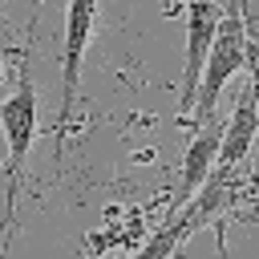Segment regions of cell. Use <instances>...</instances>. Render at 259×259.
Wrapping results in <instances>:
<instances>
[{"instance_id": "cell-1", "label": "cell", "mask_w": 259, "mask_h": 259, "mask_svg": "<svg viewBox=\"0 0 259 259\" xmlns=\"http://www.w3.org/2000/svg\"><path fill=\"white\" fill-rule=\"evenodd\" d=\"M0 130H4V146H8V162H4V239L12 231L16 219V198H20V182L28 170V154L36 146V81H32V53H20V73L12 93L0 101Z\"/></svg>"}, {"instance_id": "cell-2", "label": "cell", "mask_w": 259, "mask_h": 259, "mask_svg": "<svg viewBox=\"0 0 259 259\" xmlns=\"http://www.w3.org/2000/svg\"><path fill=\"white\" fill-rule=\"evenodd\" d=\"M247 36H251V20H247V0H223V20L214 32V45L206 53L198 89H194V109L186 125H206L219 109L223 89L243 73L247 65Z\"/></svg>"}, {"instance_id": "cell-3", "label": "cell", "mask_w": 259, "mask_h": 259, "mask_svg": "<svg viewBox=\"0 0 259 259\" xmlns=\"http://www.w3.org/2000/svg\"><path fill=\"white\" fill-rule=\"evenodd\" d=\"M97 12H101V0H69V4H65V36H61V101H57V117H53L57 154L65 150V134H69V121H73L77 89H81L85 49H89L93 28H97Z\"/></svg>"}, {"instance_id": "cell-4", "label": "cell", "mask_w": 259, "mask_h": 259, "mask_svg": "<svg viewBox=\"0 0 259 259\" xmlns=\"http://www.w3.org/2000/svg\"><path fill=\"white\" fill-rule=\"evenodd\" d=\"M219 20H223V0H190L186 4V49H182V81H178V121L182 125L190 121L194 89H198L206 53L214 45Z\"/></svg>"}, {"instance_id": "cell-5", "label": "cell", "mask_w": 259, "mask_h": 259, "mask_svg": "<svg viewBox=\"0 0 259 259\" xmlns=\"http://www.w3.org/2000/svg\"><path fill=\"white\" fill-rule=\"evenodd\" d=\"M219 142H223V121H219V117H210L206 125H194V138L186 142V154H182L178 190H174V202H170L166 214L182 210V206L202 190V182L210 178V170H214V162H219Z\"/></svg>"}, {"instance_id": "cell-6", "label": "cell", "mask_w": 259, "mask_h": 259, "mask_svg": "<svg viewBox=\"0 0 259 259\" xmlns=\"http://www.w3.org/2000/svg\"><path fill=\"white\" fill-rule=\"evenodd\" d=\"M259 138V109H255V97H251V85H243L235 93V109L231 117L223 121V142H219V170H239L247 158H251V146Z\"/></svg>"}, {"instance_id": "cell-7", "label": "cell", "mask_w": 259, "mask_h": 259, "mask_svg": "<svg viewBox=\"0 0 259 259\" xmlns=\"http://www.w3.org/2000/svg\"><path fill=\"white\" fill-rule=\"evenodd\" d=\"M186 235H190V223L182 219V214H166L162 219V227L138 247V255L134 259H174V251L186 243Z\"/></svg>"}, {"instance_id": "cell-8", "label": "cell", "mask_w": 259, "mask_h": 259, "mask_svg": "<svg viewBox=\"0 0 259 259\" xmlns=\"http://www.w3.org/2000/svg\"><path fill=\"white\" fill-rule=\"evenodd\" d=\"M247 77H259V32H251L247 36Z\"/></svg>"}, {"instance_id": "cell-9", "label": "cell", "mask_w": 259, "mask_h": 259, "mask_svg": "<svg viewBox=\"0 0 259 259\" xmlns=\"http://www.w3.org/2000/svg\"><path fill=\"white\" fill-rule=\"evenodd\" d=\"M247 85H251V97H255V109H259V77H247Z\"/></svg>"}, {"instance_id": "cell-10", "label": "cell", "mask_w": 259, "mask_h": 259, "mask_svg": "<svg viewBox=\"0 0 259 259\" xmlns=\"http://www.w3.org/2000/svg\"><path fill=\"white\" fill-rule=\"evenodd\" d=\"M182 4H190V0H182Z\"/></svg>"}]
</instances>
